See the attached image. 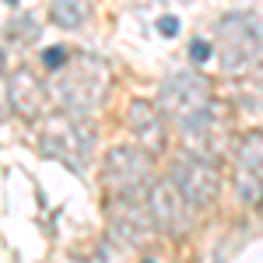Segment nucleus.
Here are the masks:
<instances>
[{"label":"nucleus","instance_id":"1","mask_svg":"<svg viewBox=\"0 0 263 263\" xmlns=\"http://www.w3.org/2000/svg\"><path fill=\"white\" fill-rule=\"evenodd\" d=\"M102 172H106V182L123 193V197H134V190L141 186H151V158L147 151L141 147H126V144H116L106 151V162H102Z\"/></svg>","mask_w":263,"mask_h":263},{"label":"nucleus","instance_id":"2","mask_svg":"<svg viewBox=\"0 0 263 263\" xmlns=\"http://www.w3.org/2000/svg\"><path fill=\"white\" fill-rule=\"evenodd\" d=\"M162 109L175 116L179 123H186L190 116L204 113L211 106V88L200 74H172L165 85H162Z\"/></svg>","mask_w":263,"mask_h":263},{"label":"nucleus","instance_id":"3","mask_svg":"<svg viewBox=\"0 0 263 263\" xmlns=\"http://www.w3.org/2000/svg\"><path fill=\"white\" fill-rule=\"evenodd\" d=\"M169 182H175V190L193 207H207L218 197V172H214V165H211L207 158H200V154H186V158L172 162Z\"/></svg>","mask_w":263,"mask_h":263},{"label":"nucleus","instance_id":"4","mask_svg":"<svg viewBox=\"0 0 263 263\" xmlns=\"http://www.w3.org/2000/svg\"><path fill=\"white\" fill-rule=\"evenodd\" d=\"M39 147L46 154L60 158L63 165H74V169H85L88 162V134H81L67 116H49L42 126V137Z\"/></svg>","mask_w":263,"mask_h":263},{"label":"nucleus","instance_id":"5","mask_svg":"<svg viewBox=\"0 0 263 263\" xmlns=\"http://www.w3.org/2000/svg\"><path fill=\"white\" fill-rule=\"evenodd\" d=\"M263 193V134H246L239 141L235 158V197L246 204H256Z\"/></svg>","mask_w":263,"mask_h":263},{"label":"nucleus","instance_id":"6","mask_svg":"<svg viewBox=\"0 0 263 263\" xmlns=\"http://www.w3.org/2000/svg\"><path fill=\"white\" fill-rule=\"evenodd\" d=\"M182 193L175 190V182H151L147 186V214H151V221H154V228H162V232H182V225H186V218H182Z\"/></svg>","mask_w":263,"mask_h":263},{"label":"nucleus","instance_id":"7","mask_svg":"<svg viewBox=\"0 0 263 263\" xmlns=\"http://www.w3.org/2000/svg\"><path fill=\"white\" fill-rule=\"evenodd\" d=\"M154 228V221H151V214L141 211V207L134 204V200H126V207H113L109 211V232L116 242H126V246H141L147 235Z\"/></svg>","mask_w":263,"mask_h":263},{"label":"nucleus","instance_id":"8","mask_svg":"<svg viewBox=\"0 0 263 263\" xmlns=\"http://www.w3.org/2000/svg\"><path fill=\"white\" fill-rule=\"evenodd\" d=\"M126 123H130V130L137 134V141H141L144 147L162 151V144H165V123H162V116H158L154 106H147V102H134L130 113H126Z\"/></svg>","mask_w":263,"mask_h":263},{"label":"nucleus","instance_id":"9","mask_svg":"<svg viewBox=\"0 0 263 263\" xmlns=\"http://www.w3.org/2000/svg\"><path fill=\"white\" fill-rule=\"evenodd\" d=\"M7 98H11V106L18 109V113H25V116H35L39 109H42V81L39 77H32V70H14L11 77H7Z\"/></svg>","mask_w":263,"mask_h":263},{"label":"nucleus","instance_id":"10","mask_svg":"<svg viewBox=\"0 0 263 263\" xmlns=\"http://www.w3.org/2000/svg\"><path fill=\"white\" fill-rule=\"evenodd\" d=\"M88 18V0H53V21L63 29H77Z\"/></svg>","mask_w":263,"mask_h":263},{"label":"nucleus","instance_id":"11","mask_svg":"<svg viewBox=\"0 0 263 263\" xmlns=\"http://www.w3.org/2000/svg\"><path fill=\"white\" fill-rule=\"evenodd\" d=\"M211 53H214V46H211L207 39H193V42H190V57L197 60V63H204V60H211Z\"/></svg>","mask_w":263,"mask_h":263},{"label":"nucleus","instance_id":"12","mask_svg":"<svg viewBox=\"0 0 263 263\" xmlns=\"http://www.w3.org/2000/svg\"><path fill=\"white\" fill-rule=\"evenodd\" d=\"M63 60H70V49H67V46H53V49L42 53V63H46V67H60Z\"/></svg>","mask_w":263,"mask_h":263},{"label":"nucleus","instance_id":"13","mask_svg":"<svg viewBox=\"0 0 263 263\" xmlns=\"http://www.w3.org/2000/svg\"><path fill=\"white\" fill-rule=\"evenodd\" d=\"M158 29H162V35H169V39H172L175 32H179V21H175L172 14H165V18H158Z\"/></svg>","mask_w":263,"mask_h":263},{"label":"nucleus","instance_id":"14","mask_svg":"<svg viewBox=\"0 0 263 263\" xmlns=\"http://www.w3.org/2000/svg\"><path fill=\"white\" fill-rule=\"evenodd\" d=\"M7 4H14V0H7Z\"/></svg>","mask_w":263,"mask_h":263}]
</instances>
